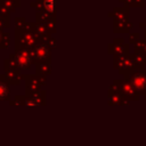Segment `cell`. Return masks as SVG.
I'll use <instances>...</instances> for the list:
<instances>
[{
  "mask_svg": "<svg viewBox=\"0 0 146 146\" xmlns=\"http://www.w3.org/2000/svg\"><path fill=\"white\" fill-rule=\"evenodd\" d=\"M44 8L48 11H54V9H55V0H44Z\"/></svg>",
  "mask_w": 146,
  "mask_h": 146,
  "instance_id": "1",
  "label": "cell"
},
{
  "mask_svg": "<svg viewBox=\"0 0 146 146\" xmlns=\"http://www.w3.org/2000/svg\"><path fill=\"white\" fill-rule=\"evenodd\" d=\"M17 63H18L21 66H27V65H29V58H26V57H24L23 55H21V56L17 57Z\"/></svg>",
  "mask_w": 146,
  "mask_h": 146,
  "instance_id": "2",
  "label": "cell"
},
{
  "mask_svg": "<svg viewBox=\"0 0 146 146\" xmlns=\"http://www.w3.org/2000/svg\"><path fill=\"white\" fill-rule=\"evenodd\" d=\"M7 86L3 84V83H0V99H3L6 96H7Z\"/></svg>",
  "mask_w": 146,
  "mask_h": 146,
  "instance_id": "3",
  "label": "cell"
},
{
  "mask_svg": "<svg viewBox=\"0 0 146 146\" xmlns=\"http://www.w3.org/2000/svg\"><path fill=\"white\" fill-rule=\"evenodd\" d=\"M26 105H29V106H33V105H36V103H34V102H32V100H29V102H26Z\"/></svg>",
  "mask_w": 146,
  "mask_h": 146,
  "instance_id": "4",
  "label": "cell"
}]
</instances>
